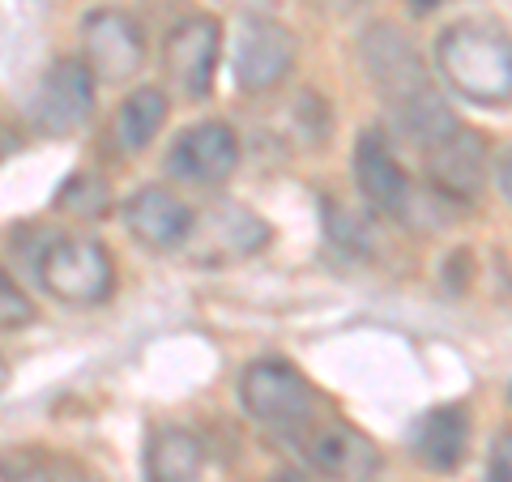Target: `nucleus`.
Listing matches in <instances>:
<instances>
[{
    "instance_id": "obj_1",
    "label": "nucleus",
    "mask_w": 512,
    "mask_h": 482,
    "mask_svg": "<svg viewBox=\"0 0 512 482\" xmlns=\"http://www.w3.org/2000/svg\"><path fill=\"white\" fill-rule=\"evenodd\" d=\"M363 60H367V73H372L384 107L393 116V128L406 141H414L419 150H431L440 137H448L457 128L453 111L444 107L436 86H431L423 56L397 30L376 26L363 39Z\"/></svg>"
},
{
    "instance_id": "obj_2",
    "label": "nucleus",
    "mask_w": 512,
    "mask_h": 482,
    "mask_svg": "<svg viewBox=\"0 0 512 482\" xmlns=\"http://www.w3.org/2000/svg\"><path fill=\"white\" fill-rule=\"evenodd\" d=\"M436 69L466 103H512V35L500 22L466 18L436 39Z\"/></svg>"
},
{
    "instance_id": "obj_3",
    "label": "nucleus",
    "mask_w": 512,
    "mask_h": 482,
    "mask_svg": "<svg viewBox=\"0 0 512 482\" xmlns=\"http://www.w3.org/2000/svg\"><path fill=\"white\" fill-rule=\"evenodd\" d=\"M239 401L261 427H274L282 436H303L320 419V401L308 376L286 359H256L239 380Z\"/></svg>"
},
{
    "instance_id": "obj_4",
    "label": "nucleus",
    "mask_w": 512,
    "mask_h": 482,
    "mask_svg": "<svg viewBox=\"0 0 512 482\" xmlns=\"http://www.w3.org/2000/svg\"><path fill=\"white\" fill-rule=\"evenodd\" d=\"M39 282L69 308H94L116 291V261L90 235H56L39 252Z\"/></svg>"
},
{
    "instance_id": "obj_5",
    "label": "nucleus",
    "mask_w": 512,
    "mask_h": 482,
    "mask_svg": "<svg viewBox=\"0 0 512 482\" xmlns=\"http://www.w3.org/2000/svg\"><path fill=\"white\" fill-rule=\"evenodd\" d=\"M269 222L261 214H252L248 205L239 201H214L210 210H201L192 218V235H188V261L197 265H235L248 261L269 244Z\"/></svg>"
},
{
    "instance_id": "obj_6",
    "label": "nucleus",
    "mask_w": 512,
    "mask_h": 482,
    "mask_svg": "<svg viewBox=\"0 0 512 482\" xmlns=\"http://www.w3.org/2000/svg\"><path fill=\"white\" fill-rule=\"evenodd\" d=\"M295 64V35L274 18H261V13H248L239 22L235 35V52H231V73L235 86L248 94H265L286 82Z\"/></svg>"
},
{
    "instance_id": "obj_7",
    "label": "nucleus",
    "mask_w": 512,
    "mask_h": 482,
    "mask_svg": "<svg viewBox=\"0 0 512 482\" xmlns=\"http://www.w3.org/2000/svg\"><path fill=\"white\" fill-rule=\"evenodd\" d=\"M299 448L312 470L329 482H372L380 474V448L359 427L333 419V414H320L299 436Z\"/></svg>"
},
{
    "instance_id": "obj_8",
    "label": "nucleus",
    "mask_w": 512,
    "mask_h": 482,
    "mask_svg": "<svg viewBox=\"0 0 512 482\" xmlns=\"http://www.w3.org/2000/svg\"><path fill=\"white\" fill-rule=\"evenodd\" d=\"M222 52V26L210 13H192V18L175 22L163 43V69L167 82L184 94V99H205L218 73Z\"/></svg>"
},
{
    "instance_id": "obj_9",
    "label": "nucleus",
    "mask_w": 512,
    "mask_h": 482,
    "mask_svg": "<svg viewBox=\"0 0 512 482\" xmlns=\"http://www.w3.org/2000/svg\"><path fill=\"white\" fill-rule=\"evenodd\" d=\"M82 60L107 86H120L146 64V39L141 26L120 9H94L82 18Z\"/></svg>"
},
{
    "instance_id": "obj_10",
    "label": "nucleus",
    "mask_w": 512,
    "mask_h": 482,
    "mask_svg": "<svg viewBox=\"0 0 512 482\" xmlns=\"http://www.w3.org/2000/svg\"><path fill=\"white\" fill-rule=\"evenodd\" d=\"M235 167H239V137H235V128L222 120H201V124L184 128L167 154V171L192 188L227 184Z\"/></svg>"
},
{
    "instance_id": "obj_11",
    "label": "nucleus",
    "mask_w": 512,
    "mask_h": 482,
    "mask_svg": "<svg viewBox=\"0 0 512 482\" xmlns=\"http://www.w3.org/2000/svg\"><path fill=\"white\" fill-rule=\"evenodd\" d=\"M94 82L82 56H64L43 73L35 94V124L47 137H73L94 111Z\"/></svg>"
},
{
    "instance_id": "obj_12",
    "label": "nucleus",
    "mask_w": 512,
    "mask_h": 482,
    "mask_svg": "<svg viewBox=\"0 0 512 482\" xmlns=\"http://www.w3.org/2000/svg\"><path fill=\"white\" fill-rule=\"evenodd\" d=\"M355 184L363 201L384 218H410L414 205V184L406 167L397 163V154L384 133H363L355 146Z\"/></svg>"
},
{
    "instance_id": "obj_13",
    "label": "nucleus",
    "mask_w": 512,
    "mask_h": 482,
    "mask_svg": "<svg viewBox=\"0 0 512 482\" xmlns=\"http://www.w3.org/2000/svg\"><path fill=\"white\" fill-rule=\"evenodd\" d=\"M192 218L197 210L175 197L167 188H137L133 197L124 201V227L128 235L137 239L141 248H154V252H171V248H184L188 235H192Z\"/></svg>"
},
{
    "instance_id": "obj_14",
    "label": "nucleus",
    "mask_w": 512,
    "mask_h": 482,
    "mask_svg": "<svg viewBox=\"0 0 512 482\" xmlns=\"http://www.w3.org/2000/svg\"><path fill=\"white\" fill-rule=\"evenodd\" d=\"M427 158V175L431 184L448 197H474L478 188L487 180V167H491V154H487V141L470 133V128H453L448 137H440L431 150H423Z\"/></svg>"
},
{
    "instance_id": "obj_15",
    "label": "nucleus",
    "mask_w": 512,
    "mask_h": 482,
    "mask_svg": "<svg viewBox=\"0 0 512 482\" xmlns=\"http://www.w3.org/2000/svg\"><path fill=\"white\" fill-rule=\"evenodd\" d=\"M470 444V410L466 406H436L427 410L410 431V453L419 457L427 470H457L466 461Z\"/></svg>"
},
{
    "instance_id": "obj_16",
    "label": "nucleus",
    "mask_w": 512,
    "mask_h": 482,
    "mask_svg": "<svg viewBox=\"0 0 512 482\" xmlns=\"http://www.w3.org/2000/svg\"><path fill=\"white\" fill-rule=\"evenodd\" d=\"M146 482H205V448L188 427H158L146 448Z\"/></svg>"
},
{
    "instance_id": "obj_17",
    "label": "nucleus",
    "mask_w": 512,
    "mask_h": 482,
    "mask_svg": "<svg viewBox=\"0 0 512 482\" xmlns=\"http://www.w3.org/2000/svg\"><path fill=\"white\" fill-rule=\"evenodd\" d=\"M0 482H99V478L69 453L39 448V444H18L0 453Z\"/></svg>"
},
{
    "instance_id": "obj_18",
    "label": "nucleus",
    "mask_w": 512,
    "mask_h": 482,
    "mask_svg": "<svg viewBox=\"0 0 512 482\" xmlns=\"http://www.w3.org/2000/svg\"><path fill=\"white\" fill-rule=\"evenodd\" d=\"M167 94L158 90V86H141L133 90L128 99L120 103L116 111V146L124 154H141L150 146V141L163 133V124H167Z\"/></svg>"
},
{
    "instance_id": "obj_19",
    "label": "nucleus",
    "mask_w": 512,
    "mask_h": 482,
    "mask_svg": "<svg viewBox=\"0 0 512 482\" xmlns=\"http://www.w3.org/2000/svg\"><path fill=\"white\" fill-rule=\"evenodd\" d=\"M107 205H111V192L103 180H94L90 171H77L69 184H64L60 192V210H69V214H82V218H99L107 214Z\"/></svg>"
},
{
    "instance_id": "obj_20",
    "label": "nucleus",
    "mask_w": 512,
    "mask_h": 482,
    "mask_svg": "<svg viewBox=\"0 0 512 482\" xmlns=\"http://www.w3.org/2000/svg\"><path fill=\"white\" fill-rule=\"evenodd\" d=\"M35 320V303L13 282V273L0 265V333H13V329H26Z\"/></svg>"
},
{
    "instance_id": "obj_21",
    "label": "nucleus",
    "mask_w": 512,
    "mask_h": 482,
    "mask_svg": "<svg viewBox=\"0 0 512 482\" xmlns=\"http://www.w3.org/2000/svg\"><path fill=\"white\" fill-rule=\"evenodd\" d=\"M491 482H512V431H504L491 448Z\"/></svg>"
},
{
    "instance_id": "obj_22",
    "label": "nucleus",
    "mask_w": 512,
    "mask_h": 482,
    "mask_svg": "<svg viewBox=\"0 0 512 482\" xmlns=\"http://www.w3.org/2000/svg\"><path fill=\"white\" fill-rule=\"evenodd\" d=\"M495 180H500V188H504V197L512 201V150H504V158H500V167H495Z\"/></svg>"
},
{
    "instance_id": "obj_23",
    "label": "nucleus",
    "mask_w": 512,
    "mask_h": 482,
    "mask_svg": "<svg viewBox=\"0 0 512 482\" xmlns=\"http://www.w3.org/2000/svg\"><path fill=\"white\" fill-rule=\"evenodd\" d=\"M231 5H239V9H269V5H278V0H231Z\"/></svg>"
},
{
    "instance_id": "obj_24",
    "label": "nucleus",
    "mask_w": 512,
    "mask_h": 482,
    "mask_svg": "<svg viewBox=\"0 0 512 482\" xmlns=\"http://www.w3.org/2000/svg\"><path fill=\"white\" fill-rule=\"evenodd\" d=\"M9 384V363H5V355H0V389Z\"/></svg>"
},
{
    "instance_id": "obj_25",
    "label": "nucleus",
    "mask_w": 512,
    "mask_h": 482,
    "mask_svg": "<svg viewBox=\"0 0 512 482\" xmlns=\"http://www.w3.org/2000/svg\"><path fill=\"white\" fill-rule=\"evenodd\" d=\"M436 5H444V0H414V9H436Z\"/></svg>"
},
{
    "instance_id": "obj_26",
    "label": "nucleus",
    "mask_w": 512,
    "mask_h": 482,
    "mask_svg": "<svg viewBox=\"0 0 512 482\" xmlns=\"http://www.w3.org/2000/svg\"><path fill=\"white\" fill-rule=\"evenodd\" d=\"M278 482H291V478H278Z\"/></svg>"
}]
</instances>
